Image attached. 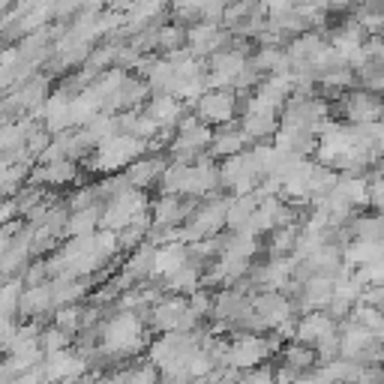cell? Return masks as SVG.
I'll list each match as a JSON object with an SVG mask.
<instances>
[{
	"label": "cell",
	"instance_id": "1",
	"mask_svg": "<svg viewBox=\"0 0 384 384\" xmlns=\"http://www.w3.org/2000/svg\"><path fill=\"white\" fill-rule=\"evenodd\" d=\"M234 96H229V93H207L204 99H202V105H198V115H202L207 123H222V120H232V115H234Z\"/></svg>",
	"mask_w": 384,
	"mask_h": 384
},
{
	"label": "cell",
	"instance_id": "2",
	"mask_svg": "<svg viewBox=\"0 0 384 384\" xmlns=\"http://www.w3.org/2000/svg\"><path fill=\"white\" fill-rule=\"evenodd\" d=\"M249 141V133L244 130V133H219L217 135V141H213V153L217 156H234V153H240V147H244Z\"/></svg>",
	"mask_w": 384,
	"mask_h": 384
},
{
	"label": "cell",
	"instance_id": "3",
	"mask_svg": "<svg viewBox=\"0 0 384 384\" xmlns=\"http://www.w3.org/2000/svg\"><path fill=\"white\" fill-rule=\"evenodd\" d=\"M156 175H162V168H160V162L156 160H147V162H138L133 172H130V180L135 183V187H145V183L150 180V177H156Z\"/></svg>",
	"mask_w": 384,
	"mask_h": 384
},
{
	"label": "cell",
	"instance_id": "4",
	"mask_svg": "<svg viewBox=\"0 0 384 384\" xmlns=\"http://www.w3.org/2000/svg\"><path fill=\"white\" fill-rule=\"evenodd\" d=\"M46 145H48V133H33L31 138H27V150L31 153H39V150H46Z\"/></svg>",
	"mask_w": 384,
	"mask_h": 384
}]
</instances>
